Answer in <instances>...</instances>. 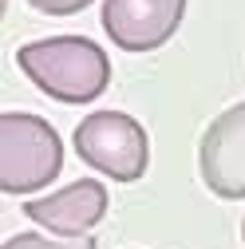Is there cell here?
Returning <instances> with one entry per match:
<instances>
[{
	"instance_id": "cell-6",
	"label": "cell",
	"mask_w": 245,
	"mask_h": 249,
	"mask_svg": "<svg viewBox=\"0 0 245 249\" xmlns=\"http://www.w3.org/2000/svg\"><path fill=\"white\" fill-rule=\"evenodd\" d=\"M24 213L36 226L59 237H87V230H95L107 213V186L95 178H79L64 190H55L48 198H32L24 206Z\"/></svg>"
},
{
	"instance_id": "cell-2",
	"label": "cell",
	"mask_w": 245,
	"mask_h": 249,
	"mask_svg": "<svg viewBox=\"0 0 245 249\" xmlns=\"http://www.w3.org/2000/svg\"><path fill=\"white\" fill-rule=\"evenodd\" d=\"M64 166V142L55 127L28 111L0 115V190L32 194L48 186Z\"/></svg>"
},
{
	"instance_id": "cell-9",
	"label": "cell",
	"mask_w": 245,
	"mask_h": 249,
	"mask_svg": "<svg viewBox=\"0 0 245 249\" xmlns=\"http://www.w3.org/2000/svg\"><path fill=\"white\" fill-rule=\"evenodd\" d=\"M241 237H245V222H241Z\"/></svg>"
},
{
	"instance_id": "cell-4",
	"label": "cell",
	"mask_w": 245,
	"mask_h": 249,
	"mask_svg": "<svg viewBox=\"0 0 245 249\" xmlns=\"http://www.w3.org/2000/svg\"><path fill=\"white\" fill-rule=\"evenodd\" d=\"M186 0H103V32L115 48L135 55L162 48L178 32Z\"/></svg>"
},
{
	"instance_id": "cell-3",
	"label": "cell",
	"mask_w": 245,
	"mask_h": 249,
	"mask_svg": "<svg viewBox=\"0 0 245 249\" xmlns=\"http://www.w3.org/2000/svg\"><path fill=\"white\" fill-rule=\"evenodd\" d=\"M75 150L111 182H139L150 166V139L142 123L122 111H95L75 127Z\"/></svg>"
},
{
	"instance_id": "cell-5",
	"label": "cell",
	"mask_w": 245,
	"mask_h": 249,
	"mask_svg": "<svg viewBox=\"0 0 245 249\" xmlns=\"http://www.w3.org/2000/svg\"><path fill=\"white\" fill-rule=\"evenodd\" d=\"M198 170L218 198H245V103H233L206 127L198 146Z\"/></svg>"
},
{
	"instance_id": "cell-8",
	"label": "cell",
	"mask_w": 245,
	"mask_h": 249,
	"mask_svg": "<svg viewBox=\"0 0 245 249\" xmlns=\"http://www.w3.org/2000/svg\"><path fill=\"white\" fill-rule=\"evenodd\" d=\"M36 12H44V16H75V12H83L91 0H28Z\"/></svg>"
},
{
	"instance_id": "cell-1",
	"label": "cell",
	"mask_w": 245,
	"mask_h": 249,
	"mask_svg": "<svg viewBox=\"0 0 245 249\" xmlns=\"http://www.w3.org/2000/svg\"><path fill=\"white\" fill-rule=\"evenodd\" d=\"M20 71L59 103H91L111 83V55L87 36H48L16 52Z\"/></svg>"
},
{
	"instance_id": "cell-7",
	"label": "cell",
	"mask_w": 245,
	"mask_h": 249,
	"mask_svg": "<svg viewBox=\"0 0 245 249\" xmlns=\"http://www.w3.org/2000/svg\"><path fill=\"white\" fill-rule=\"evenodd\" d=\"M0 249H95V241L91 237H71V241H48L40 233H16L8 237Z\"/></svg>"
}]
</instances>
